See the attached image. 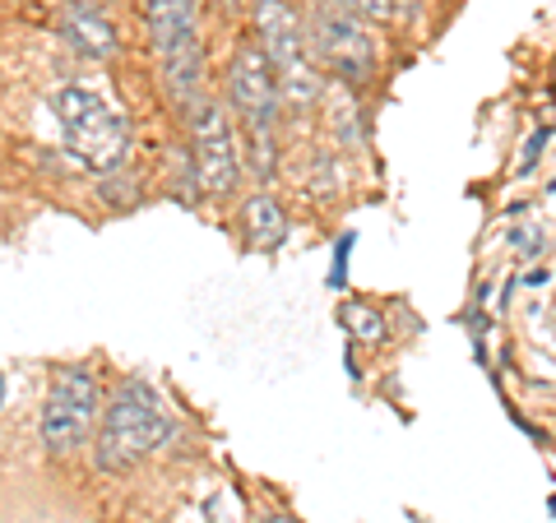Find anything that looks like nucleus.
Masks as SVG:
<instances>
[{
  "label": "nucleus",
  "mask_w": 556,
  "mask_h": 523,
  "mask_svg": "<svg viewBox=\"0 0 556 523\" xmlns=\"http://www.w3.org/2000/svg\"><path fill=\"white\" fill-rule=\"evenodd\" d=\"M102 412V390H98V375L84 371V366H65L56 371L47 390V404H42V449L47 455H75V449L89 441V431Z\"/></svg>",
  "instance_id": "nucleus-5"
},
{
  "label": "nucleus",
  "mask_w": 556,
  "mask_h": 523,
  "mask_svg": "<svg viewBox=\"0 0 556 523\" xmlns=\"http://www.w3.org/2000/svg\"><path fill=\"white\" fill-rule=\"evenodd\" d=\"M149 33L163 61L200 51V0H149Z\"/></svg>",
  "instance_id": "nucleus-8"
},
{
  "label": "nucleus",
  "mask_w": 556,
  "mask_h": 523,
  "mask_svg": "<svg viewBox=\"0 0 556 523\" xmlns=\"http://www.w3.org/2000/svg\"><path fill=\"white\" fill-rule=\"evenodd\" d=\"M255 33H260V47L278 69V93H283L292 107H311L320 98V75L311 65V42L292 14L288 0H260L255 10Z\"/></svg>",
  "instance_id": "nucleus-3"
},
{
  "label": "nucleus",
  "mask_w": 556,
  "mask_h": 523,
  "mask_svg": "<svg viewBox=\"0 0 556 523\" xmlns=\"http://www.w3.org/2000/svg\"><path fill=\"white\" fill-rule=\"evenodd\" d=\"M329 112H334V130H339V144L343 149H362V107L357 102H348V93L339 89L334 98H329Z\"/></svg>",
  "instance_id": "nucleus-11"
},
{
  "label": "nucleus",
  "mask_w": 556,
  "mask_h": 523,
  "mask_svg": "<svg viewBox=\"0 0 556 523\" xmlns=\"http://www.w3.org/2000/svg\"><path fill=\"white\" fill-rule=\"evenodd\" d=\"M362 20H371V24H390L394 14H399V0H348Z\"/></svg>",
  "instance_id": "nucleus-13"
},
{
  "label": "nucleus",
  "mask_w": 556,
  "mask_h": 523,
  "mask_svg": "<svg viewBox=\"0 0 556 523\" xmlns=\"http://www.w3.org/2000/svg\"><path fill=\"white\" fill-rule=\"evenodd\" d=\"M65 38L75 42L84 56H98V61H108L112 51H116V28L102 20V14H93L89 5H70V14H65Z\"/></svg>",
  "instance_id": "nucleus-9"
},
{
  "label": "nucleus",
  "mask_w": 556,
  "mask_h": 523,
  "mask_svg": "<svg viewBox=\"0 0 556 523\" xmlns=\"http://www.w3.org/2000/svg\"><path fill=\"white\" fill-rule=\"evenodd\" d=\"M260 523H298V519H288V514H278V510H274V514H265Z\"/></svg>",
  "instance_id": "nucleus-14"
},
{
  "label": "nucleus",
  "mask_w": 556,
  "mask_h": 523,
  "mask_svg": "<svg viewBox=\"0 0 556 523\" xmlns=\"http://www.w3.org/2000/svg\"><path fill=\"white\" fill-rule=\"evenodd\" d=\"M228 93L232 107L255 135V171L269 177L274 171V120H278V84H274V61L265 56V47L251 42L232 56V75H228Z\"/></svg>",
  "instance_id": "nucleus-6"
},
{
  "label": "nucleus",
  "mask_w": 556,
  "mask_h": 523,
  "mask_svg": "<svg viewBox=\"0 0 556 523\" xmlns=\"http://www.w3.org/2000/svg\"><path fill=\"white\" fill-rule=\"evenodd\" d=\"M0 404H5V380H0Z\"/></svg>",
  "instance_id": "nucleus-15"
},
{
  "label": "nucleus",
  "mask_w": 556,
  "mask_h": 523,
  "mask_svg": "<svg viewBox=\"0 0 556 523\" xmlns=\"http://www.w3.org/2000/svg\"><path fill=\"white\" fill-rule=\"evenodd\" d=\"M228 5H241V0H228Z\"/></svg>",
  "instance_id": "nucleus-16"
},
{
  "label": "nucleus",
  "mask_w": 556,
  "mask_h": 523,
  "mask_svg": "<svg viewBox=\"0 0 556 523\" xmlns=\"http://www.w3.org/2000/svg\"><path fill=\"white\" fill-rule=\"evenodd\" d=\"M306 42L343 84H362V79L376 75L371 28L353 5H348V0H316V5H311Z\"/></svg>",
  "instance_id": "nucleus-4"
},
{
  "label": "nucleus",
  "mask_w": 556,
  "mask_h": 523,
  "mask_svg": "<svg viewBox=\"0 0 556 523\" xmlns=\"http://www.w3.org/2000/svg\"><path fill=\"white\" fill-rule=\"evenodd\" d=\"M190 163H195V186L200 195H232L237 186V144H232V126L228 112L218 102H200L190 112Z\"/></svg>",
  "instance_id": "nucleus-7"
},
{
  "label": "nucleus",
  "mask_w": 556,
  "mask_h": 523,
  "mask_svg": "<svg viewBox=\"0 0 556 523\" xmlns=\"http://www.w3.org/2000/svg\"><path fill=\"white\" fill-rule=\"evenodd\" d=\"M167 404L163 394L144 385V380H126L112 404L102 408V431L93 441V459L102 473H130L135 463H144L153 449L167 441Z\"/></svg>",
  "instance_id": "nucleus-1"
},
{
  "label": "nucleus",
  "mask_w": 556,
  "mask_h": 523,
  "mask_svg": "<svg viewBox=\"0 0 556 523\" xmlns=\"http://www.w3.org/2000/svg\"><path fill=\"white\" fill-rule=\"evenodd\" d=\"M247 237H251V246L255 251H274L278 241L288 237V218H283V208H278L269 195H255L251 204H247Z\"/></svg>",
  "instance_id": "nucleus-10"
},
{
  "label": "nucleus",
  "mask_w": 556,
  "mask_h": 523,
  "mask_svg": "<svg viewBox=\"0 0 556 523\" xmlns=\"http://www.w3.org/2000/svg\"><path fill=\"white\" fill-rule=\"evenodd\" d=\"M343 324L353 329L362 343H380V339H386V320H380V310L362 306V302H348L343 306Z\"/></svg>",
  "instance_id": "nucleus-12"
},
{
  "label": "nucleus",
  "mask_w": 556,
  "mask_h": 523,
  "mask_svg": "<svg viewBox=\"0 0 556 523\" xmlns=\"http://www.w3.org/2000/svg\"><path fill=\"white\" fill-rule=\"evenodd\" d=\"M51 112H56L61 130H65V149L75 153L84 167L93 171H112L130 149V126L126 116L112 112L108 102L89 89H61L51 98Z\"/></svg>",
  "instance_id": "nucleus-2"
}]
</instances>
